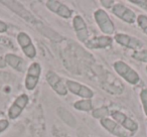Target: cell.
Masks as SVG:
<instances>
[{"mask_svg": "<svg viewBox=\"0 0 147 137\" xmlns=\"http://www.w3.org/2000/svg\"><path fill=\"white\" fill-rule=\"evenodd\" d=\"M113 69H114L115 73L128 84L132 85V86H136L140 83V75L126 61H122V59H117L113 63Z\"/></svg>", "mask_w": 147, "mask_h": 137, "instance_id": "6da1fadb", "label": "cell"}, {"mask_svg": "<svg viewBox=\"0 0 147 137\" xmlns=\"http://www.w3.org/2000/svg\"><path fill=\"white\" fill-rule=\"evenodd\" d=\"M93 17H94L95 22L98 25L99 29H100V31L103 34L108 35V36H111V35L114 34L116 27H115V24L112 19H111L110 15L108 14V12L105 9H96L94 11V13H93Z\"/></svg>", "mask_w": 147, "mask_h": 137, "instance_id": "7a4b0ae2", "label": "cell"}, {"mask_svg": "<svg viewBox=\"0 0 147 137\" xmlns=\"http://www.w3.org/2000/svg\"><path fill=\"white\" fill-rule=\"evenodd\" d=\"M41 73L42 67L38 61H32L28 65L24 78V87L27 91H33L36 88L40 80Z\"/></svg>", "mask_w": 147, "mask_h": 137, "instance_id": "3957f363", "label": "cell"}, {"mask_svg": "<svg viewBox=\"0 0 147 137\" xmlns=\"http://www.w3.org/2000/svg\"><path fill=\"white\" fill-rule=\"evenodd\" d=\"M111 12L121 21L127 24H134L137 20V14L134 10L128 7L124 2H116L114 6L111 8Z\"/></svg>", "mask_w": 147, "mask_h": 137, "instance_id": "277c9868", "label": "cell"}, {"mask_svg": "<svg viewBox=\"0 0 147 137\" xmlns=\"http://www.w3.org/2000/svg\"><path fill=\"white\" fill-rule=\"evenodd\" d=\"M110 117L113 120L120 124L124 129H126L131 134H134L139 130V123L136 120L130 118L126 113L120 110H110Z\"/></svg>", "mask_w": 147, "mask_h": 137, "instance_id": "5b68a950", "label": "cell"}, {"mask_svg": "<svg viewBox=\"0 0 147 137\" xmlns=\"http://www.w3.org/2000/svg\"><path fill=\"white\" fill-rule=\"evenodd\" d=\"M1 4H3L5 7L11 10L12 12H14L16 15H18L20 18L24 19L26 22L28 23H36V18L35 16L24 6V5L21 4L19 1H12V0H9V1H6V0H2L0 1Z\"/></svg>", "mask_w": 147, "mask_h": 137, "instance_id": "8992f818", "label": "cell"}, {"mask_svg": "<svg viewBox=\"0 0 147 137\" xmlns=\"http://www.w3.org/2000/svg\"><path fill=\"white\" fill-rule=\"evenodd\" d=\"M16 40L21 51L29 59H34L37 55V51L31 39L30 35L24 31H19L16 35Z\"/></svg>", "mask_w": 147, "mask_h": 137, "instance_id": "52a82bcc", "label": "cell"}, {"mask_svg": "<svg viewBox=\"0 0 147 137\" xmlns=\"http://www.w3.org/2000/svg\"><path fill=\"white\" fill-rule=\"evenodd\" d=\"M113 39L115 43H118L121 47L132 49L134 51L143 49V47H144V43L141 39H139L138 37L134 36V35L127 34V33L118 32L114 35Z\"/></svg>", "mask_w": 147, "mask_h": 137, "instance_id": "ba28073f", "label": "cell"}, {"mask_svg": "<svg viewBox=\"0 0 147 137\" xmlns=\"http://www.w3.org/2000/svg\"><path fill=\"white\" fill-rule=\"evenodd\" d=\"M45 81L49 84V86L53 89V92L59 95V96L65 97L69 94L67 85H65V81L53 71H49L47 73Z\"/></svg>", "mask_w": 147, "mask_h": 137, "instance_id": "9c48e42d", "label": "cell"}, {"mask_svg": "<svg viewBox=\"0 0 147 137\" xmlns=\"http://www.w3.org/2000/svg\"><path fill=\"white\" fill-rule=\"evenodd\" d=\"M28 103L29 97L27 94L24 93V94H20L19 96H17L7 110V117L9 118V120H15L19 118V116L22 114L24 109L27 107Z\"/></svg>", "mask_w": 147, "mask_h": 137, "instance_id": "30bf717a", "label": "cell"}, {"mask_svg": "<svg viewBox=\"0 0 147 137\" xmlns=\"http://www.w3.org/2000/svg\"><path fill=\"white\" fill-rule=\"evenodd\" d=\"M65 85H67V91L69 93L80 97L81 99H92L95 96L94 91L90 87L82 84L78 81L67 79V80H65Z\"/></svg>", "mask_w": 147, "mask_h": 137, "instance_id": "8fae6325", "label": "cell"}, {"mask_svg": "<svg viewBox=\"0 0 147 137\" xmlns=\"http://www.w3.org/2000/svg\"><path fill=\"white\" fill-rule=\"evenodd\" d=\"M71 25L78 40L85 45L90 39V31L85 19L79 14L74 15L71 19Z\"/></svg>", "mask_w": 147, "mask_h": 137, "instance_id": "7c38bea8", "label": "cell"}, {"mask_svg": "<svg viewBox=\"0 0 147 137\" xmlns=\"http://www.w3.org/2000/svg\"><path fill=\"white\" fill-rule=\"evenodd\" d=\"M45 7L47 10L53 12L63 19H69L74 17V10L69 8L67 4L61 2L59 0H47L45 1Z\"/></svg>", "mask_w": 147, "mask_h": 137, "instance_id": "4fadbf2b", "label": "cell"}, {"mask_svg": "<svg viewBox=\"0 0 147 137\" xmlns=\"http://www.w3.org/2000/svg\"><path fill=\"white\" fill-rule=\"evenodd\" d=\"M100 125L102 126L103 129L109 132L111 135L115 137H130L131 133L128 132L126 129H124L120 124L116 122L115 120H113L111 117H106L103 118L101 120H99Z\"/></svg>", "mask_w": 147, "mask_h": 137, "instance_id": "5bb4252c", "label": "cell"}, {"mask_svg": "<svg viewBox=\"0 0 147 137\" xmlns=\"http://www.w3.org/2000/svg\"><path fill=\"white\" fill-rule=\"evenodd\" d=\"M113 43H114V39L112 36L103 34L90 37V39L85 43V45L89 49H110L113 45Z\"/></svg>", "mask_w": 147, "mask_h": 137, "instance_id": "9a60e30c", "label": "cell"}, {"mask_svg": "<svg viewBox=\"0 0 147 137\" xmlns=\"http://www.w3.org/2000/svg\"><path fill=\"white\" fill-rule=\"evenodd\" d=\"M4 61L6 63L7 65L13 69L14 71L18 73H26L27 70V65H26V61L24 59H22L19 55H15V53H8L5 55L4 57Z\"/></svg>", "mask_w": 147, "mask_h": 137, "instance_id": "2e32d148", "label": "cell"}, {"mask_svg": "<svg viewBox=\"0 0 147 137\" xmlns=\"http://www.w3.org/2000/svg\"><path fill=\"white\" fill-rule=\"evenodd\" d=\"M73 106L77 111H81V112H90L94 110L92 99H80L74 103Z\"/></svg>", "mask_w": 147, "mask_h": 137, "instance_id": "e0dca14e", "label": "cell"}, {"mask_svg": "<svg viewBox=\"0 0 147 137\" xmlns=\"http://www.w3.org/2000/svg\"><path fill=\"white\" fill-rule=\"evenodd\" d=\"M92 116L96 119H101L106 118V117H110V110L106 107H100V108L94 109L92 111Z\"/></svg>", "mask_w": 147, "mask_h": 137, "instance_id": "ac0fdd59", "label": "cell"}, {"mask_svg": "<svg viewBox=\"0 0 147 137\" xmlns=\"http://www.w3.org/2000/svg\"><path fill=\"white\" fill-rule=\"evenodd\" d=\"M133 59L137 61H140V63H147V49H140V51H133V53L131 55Z\"/></svg>", "mask_w": 147, "mask_h": 137, "instance_id": "d6986e66", "label": "cell"}, {"mask_svg": "<svg viewBox=\"0 0 147 137\" xmlns=\"http://www.w3.org/2000/svg\"><path fill=\"white\" fill-rule=\"evenodd\" d=\"M137 25L142 30L144 34L147 35V14H139L137 15Z\"/></svg>", "mask_w": 147, "mask_h": 137, "instance_id": "ffe728a7", "label": "cell"}, {"mask_svg": "<svg viewBox=\"0 0 147 137\" xmlns=\"http://www.w3.org/2000/svg\"><path fill=\"white\" fill-rule=\"evenodd\" d=\"M139 99H140L141 106L143 109V113L147 118V88H142L139 92Z\"/></svg>", "mask_w": 147, "mask_h": 137, "instance_id": "44dd1931", "label": "cell"}, {"mask_svg": "<svg viewBox=\"0 0 147 137\" xmlns=\"http://www.w3.org/2000/svg\"><path fill=\"white\" fill-rule=\"evenodd\" d=\"M10 126V122L8 119H0V134L7 130Z\"/></svg>", "mask_w": 147, "mask_h": 137, "instance_id": "7402d4cb", "label": "cell"}, {"mask_svg": "<svg viewBox=\"0 0 147 137\" xmlns=\"http://www.w3.org/2000/svg\"><path fill=\"white\" fill-rule=\"evenodd\" d=\"M129 2L142 9H147V0H130Z\"/></svg>", "mask_w": 147, "mask_h": 137, "instance_id": "603a6c76", "label": "cell"}, {"mask_svg": "<svg viewBox=\"0 0 147 137\" xmlns=\"http://www.w3.org/2000/svg\"><path fill=\"white\" fill-rule=\"evenodd\" d=\"M100 3L102 4V6L104 7V8L111 9L113 6H114V4L116 3V1H115V0H101Z\"/></svg>", "mask_w": 147, "mask_h": 137, "instance_id": "cb8c5ba5", "label": "cell"}, {"mask_svg": "<svg viewBox=\"0 0 147 137\" xmlns=\"http://www.w3.org/2000/svg\"><path fill=\"white\" fill-rule=\"evenodd\" d=\"M8 30V24L4 20L0 19V33H5Z\"/></svg>", "mask_w": 147, "mask_h": 137, "instance_id": "d4e9b609", "label": "cell"}, {"mask_svg": "<svg viewBox=\"0 0 147 137\" xmlns=\"http://www.w3.org/2000/svg\"><path fill=\"white\" fill-rule=\"evenodd\" d=\"M145 70H146V73H147V65H146V67H145Z\"/></svg>", "mask_w": 147, "mask_h": 137, "instance_id": "484cf974", "label": "cell"}]
</instances>
